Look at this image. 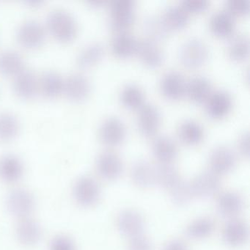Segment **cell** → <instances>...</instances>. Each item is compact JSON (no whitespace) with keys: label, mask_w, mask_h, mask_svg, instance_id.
<instances>
[{"label":"cell","mask_w":250,"mask_h":250,"mask_svg":"<svg viewBox=\"0 0 250 250\" xmlns=\"http://www.w3.org/2000/svg\"><path fill=\"white\" fill-rule=\"evenodd\" d=\"M47 27L52 36L62 42L72 41L77 36V22L71 13L66 10H53L47 17Z\"/></svg>","instance_id":"6da1fadb"},{"label":"cell","mask_w":250,"mask_h":250,"mask_svg":"<svg viewBox=\"0 0 250 250\" xmlns=\"http://www.w3.org/2000/svg\"><path fill=\"white\" fill-rule=\"evenodd\" d=\"M179 59L187 68H195L205 63L208 57V47L204 41L191 38L185 41L179 49Z\"/></svg>","instance_id":"7a4b0ae2"},{"label":"cell","mask_w":250,"mask_h":250,"mask_svg":"<svg viewBox=\"0 0 250 250\" xmlns=\"http://www.w3.org/2000/svg\"><path fill=\"white\" fill-rule=\"evenodd\" d=\"M111 27L119 32L128 29L135 20V2L133 0H114L110 3Z\"/></svg>","instance_id":"3957f363"},{"label":"cell","mask_w":250,"mask_h":250,"mask_svg":"<svg viewBox=\"0 0 250 250\" xmlns=\"http://www.w3.org/2000/svg\"><path fill=\"white\" fill-rule=\"evenodd\" d=\"M35 206L34 197L24 188L12 190L7 197L8 210L20 219L30 217V215L34 210Z\"/></svg>","instance_id":"277c9868"},{"label":"cell","mask_w":250,"mask_h":250,"mask_svg":"<svg viewBox=\"0 0 250 250\" xmlns=\"http://www.w3.org/2000/svg\"><path fill=\"white\" fill-rule=\"evenodd\" d=\"M74 196L76 201L82 206H93L100 198V187L92 177H81L74 185Z\"/></svg>","instance_id":"5b68a950"},{"label":"cell","mask_w":250,"mask_h":250,"mask_svg":"<svg viewBox=\"0 0 250 250\" xmlns=\"http://www.w3.org/2000/svg\"><path fill=\"white\" fill-rule=\"evenodd\" d=\"M45 38L44 27L38 20H26L20 24L17 30L19 42L26 48L39 47L44 42Z\"/></svg>","instance_id":"8992f818"},{"label":"cell","mask_w":250,"mask_h":250,"mask_svg":"<svg viewBox=\"0 0 250 250\" xmlns=\"http://www.w3.org/2000/svg\"><path fill=\"white\" fill-rule=\"evenodd\" d=\"M236 164L235 152L226 146L214 147L209 155L210 170L217 175L230 172Z\"/></svg>","instance_id":"52a82bcc"},{"label":"cell","mask_w":250,"mask_h":250,"mask_svg":"<svg viewBox=\"0 0 250 250\" xmlns=\"http://www.w3.org/2000/svg\"><path fill=\"white\" fill-rule=\"evenodd\" d=\"M126 135V128L122 120L116 116L108 117L99 127V137L104 144L114 146L122 143Z\"/></svg>","instance_id":"ba28073f"},{"label":"cell","mask_w":250,"mask_h":250,"mask_svg":"<svg viewBox=\"0 0 250 250\" xmlns=\"http://www.w3.org/2000/svg\"><path fill=\"white\" fill-rule=\"evenodd\" d=\"M191 184L194 197L201 199L212 198L219 192L221 187L219 175L211 171L197 175Z\"/></svg>","instance_id":"9c48e42d"},{"label":"cell","mask_w":250,"mask_h":250,"mask_svg":"<svg viewBox=\"0 0 250 250\" xmlns=\"http://www.w3.org/2000/svg\"><path fill=\"white\" fill-rule=\"evenodd\" d=\"M96 168L99 175L104 179L114 181L121 176L124 165L122 159L117 153L104 151L98 156Z\"/></svg>","instance_id":"30bf717a"},{"label":"cell","mask_w":250,"mask_h":250,"mask_svg":"<svg viewBox=\"0 0 250 250\" xmlns=\"http://www.w3.org/2000/svg\"><path fill=\"white\" fill-rule=\"evenodd\" d=\"M161 124V113L157 106L152 104H144L139 109L137 125L142 134L152 136L159 130Z\"/></svg>","instance_id":"8fae6325"},{"label":"cell","mask_w":250,"mask_h":250,"mask_svg":"<svg viewBox=\"0 0 250 250\" xmlns=\"http://www.w3.org/2000/svg\"><path fill=\"white\" fill-rule=\"evenodd\" d=\"M117 227L121 233L131 238L143 234L145 228L144 219L136 210H123L117 218Z\"/></svg>","instance_id":"7c38bea8"},{"label":"cell","mask_w":250,"mask_h":250,"mask_svg":"<svg viewBox=\"0 0 250 250\" xmlns=\"http://www.w3.org/2000/svg\"><path fill=\"white\" fill-rule=\"evenodd\" d=\"M205 102L206 112L213 118H223L229 113L232 106V97L223 90L211 92Z\"/></svg>","instance_id":"4fadbf2b"},{"label":"cell","mask_w":250,"mask_h":250,"mask_svg":"<svg viewBox=\"0 0 250 250\" xmlns=\"http://www.w3.org/2000/svg\"><path fill=\"white\" fill-rule=\"evenodd\" d=\"M187 82L184 76L176 71H170L162 76L160 89L164 96L169 99H178L186 93Z\"/></svg>","instance_id":"5bb4252c"},{"label":"cell","mask_w":250,"mask_h":250,"mask_svg":"<svg viewBox=\"0 0 250 250\" xmlns=\"http://www.w3.org/2000/svg\"><path fill=\"white\" fill-rule=\"evenodd\" d=\"M90 80L80 73L70 74L64 80L63 91L70 99L80 101L85 99L90 92Z\"/></svg>","instance_id":"9a60e30c"},{"label":"cell","mask_w":250,"mask_h":250,"mask_svg":"<svg viewBox=\"0 0 250 250\" xmlns=\"http://www.w3.org/2000/svg\"><path fill=\"white\" fill-rule=\"evenodd\" d=\"M244 204L241 194L235 191H227L219 196L216 208L222 217L233 219L242 211Z\"/></svg>","instance_id":"2e32d148"},{"label":"cell","mask_w":250,"mask_h":250,"mask_svg":"<svg viewBox=\"0 0 250 250\" xmlns=\"http://www.w3.org/2000/svg\"><path fill=\"white\" fill-rule=\"evenodd\" d=\"M249 238V228L247 224L239 219H230L223 229L224 242L232 247L242 246Z\"/></svg>","instance_id":"e0dca14e"},{"label":"cell","mask_w":250,"mask_h":250,"mask_svg":"<svg viewBox=\"0 0 250 250\" xmlns=\"http://www.w3.org/2000/svg\"><path fill=\"white\" fill-rule=\"evenodd\" d=\"M39 87V81L33 71L30 69L21 70L15 75L14 89L20 97L29 99L35 96Z\"/></svg>","instance_id":"ac0fdd59"},{"label":"cell","mask_w":250,"mask_h":250,"mask_svg":"<svg viewBox=\"0 0 250 250\" xmlns=\"http://www.w3.org/2000/svg\"><path fill=\"white\" fill-rule=\"evenodd\" d=\"M133 182L141 188H149L156 184L155 167L147 160L137 161L131 168Z\"/></svg>","instance_id":"d6986e66"},{"label":"cell","mask_w":250,"mask_h":250,"mask_svg":"<svg viewBox=\"0 0 250 250\" xmlns=\"http://www.w3.org/2000/svg\"><path fill=\"white\" fill-rule=\"evenodd\" d=\"M143 63L150 67L159 66L164 59L163 52L154 40L150 39L138 42L137 52Z\"/></svg>","instance_id":"ffe728a7"},{"label":"cell","mask_w":250,"mask_h":250,"mask_svg":"<svg viewBox=\"0 0 250 250\" xmlns=\"http://www.w3.org/2000/svg\"><path fill=\"white\" fill-rule=\"evenodd\" d=\"M24 173L21 159L14 154H7L0 159V178L8 183L20 181Z\"/></svg>","instance_id":"44dd1931"},{"label":"cell","mask_w":250,"mask_h":250,"mask_svg":"<svg viewBox=\"0 0 250 250\" xmlns=\"http://www.w3.org/2000/svg\"><path fill=\"white\" fill-rule=\"evenodd\" d=\"M17 235L19 241L24 245H35L42 238V228L34 219L30 217L24 218L20 219L17 225Z\"/></svg>","instance_id":"7402d4cb"},{"label":"cell","mask_w":250,"mask_h":250,"mask_svg":"<svg viewBox=\"0 0 250 250\" xmlns=\"http://www.w3.org/2000/svg\"><path fill=\"white\" fill-rule=\"evenodd\" d=\"M153 155L161 164H171L178 154V147L169 136L161 135L153 140Z\"/></svg>","instance_id":"603a6c76"},{"label":"cell","mask_w":250,"mask_h":250,"mask_svg":"<svg viewBox=\"0 0 250 250\" xmlns=\"http://www.w3.org/2000/svg\"><path fill=\"white\" fill-rule=\"evenodd\" d=\"M160 19L162 24L169 32L184 28L188 24L189 17L182 7L171 5L164 11Z\"/></svg>","instance_id":"cb8c5ba5"},{"label":"cell","mask_w":250,"mask_h":250,"mask_svg":"<svg viewBox=\"0 0 250 250\" xmlns=\"http://www.w3.org/2000/svg\"><path fill=\"white\" fill-rule=\"evenodd\" d=\"M186 93L196 103L205 102L211 93V83L204 76H195L187 83Z\"/></svg>","instance_id":"d4e9b609"},{"label":"cell","mask_w":250,"mask_h":250,"mask_svg":"<svg viewBox=\"0 0 250 250\" xmlns=\"http://www.w3.org/2000/svg\"><path fill=\"white\" fill-rule=\"evenodd\" d=\"M235 26L233 16L227 11H216L209 21V27L212 33L219 37H226L232 34Z\"/></svg>","instance_id":"484cf974"},{"label":"cell","mask_w":250,"mask_h":250,"mask_svg":"<svg viewBox=\"0 0 250 250\" xmlns=\"http://www.w3.org/2000/svg\"><path fill=\"white\" fill-rule=\"evenodd\" d=\"M137 46L138 41L134 36L125 31L120 32L111 43L112 52L119 58H128L136 53Z\"/></svg>","instance_id":"4316f807"},{"label":"cell","mask_w":250,"mask_h":250,"mask_svg":"<svg viewBox=\"0 0 250 250\" xmlns=\"http://www.w3.org/2000/svg\"><path fill=\"white\" fill-rule=\"evenodd\" d=\"M178 135L184 143L190 146L198 144L204 137L203 125L192 119L183 121L178 126Z\"/></svg>","instance_id":"83f0119b"},{"label":"cell","mask_w":250,"mask_h":250,"mask_svg":"<svg viewBox=\"0 0 250 250\" xmlns=\"http://www.w3.org/2000/svg\"><path fill=\"white\" fill-rule=\"evenodd\" d=\"M24 69V58L14 49L0 52V72L7 75H17Z\"/></svg>","instance_id":"f1b7e54d"},{"label":"cell","mask_w":250,"mask_h":250,"mask_svg":"<svg viewBox=\"0 0 250 250\" xmlns=\"http://www.w3.org/2000/svg\"><path fill=\"white\" fill-rule=\"evenodd\" d=\"M39 87L47 97H56L63 91L64 80L56 71H46L39 80Z\"/></svg>","instance_id":"f546056e"},{"label":"cell","mask_w":250,"mask_h":250,"mask_svg":"<svg viewBox=\"0 0 250 250\" xmlns=\"http://www.w3.org/2000/svg\"><path fill=\"white\" fill-rule=\"evenodd\" d=\"M104 54V48L98 42L89 43L81 49L77 55V62L79 66L89 68L97 63Z\"/></svg>","instance_id":"4dcf8cb0"},{"label":"cell","mask_w":250,"mask_h":250,"mask_svg":"<svg viewBox=\"0 0 250 250\" xmlns=\"http://www.w3.org/2000/svg\"><path fill=\"white\" fill-rule=\"evenodd\" d=\"M155 178L156 184L169 190L181 180L176 168L171 164H160L155 167Z\"/></svg>","instance_id":"1f68e13d"},{"label":"cell","mask_w":250,"mask_h":250,"mask_svg":"<svg viewBox=\"0 0 250 250\" xmlns=\"http://www.w3.org/2000/svg\"><path fill=\"white\" fill-rule=\"evenodd\" d=\"M214 229V221L211 218L202 217L193 221L188 225L186 234L191 239H203L210 236Z\"/></svg>","instance_id":"d6a6232c"},{"label":"cell","mask_w":250,"mask_h":250,"mask_svg":"<svg viewBox=\"0 0 250 250\" xmlns=\"http://www.w3.org/2000/svg\"><path fill=\"white\" fill-rule=\"evenodd\" d=\"M120 97L123 104L129 109H140L144 104V92L137 84H128L124 86Z\"/></svg>","instance_id":"836d02e7"},{"label":"cell","mask_w":250,"mask_h":250,"mask_svg":"<svg viewBox=\"0 0 250 250\" xmlns=\"http://www.w3.org/2000/svg\"><path fill=\"white\" fill-rule=\"evenodd\" d=\"M250 39L244 33L235 35L229 40L228 46V53L235 61H243L250 54Z\"/></svg>","instance_id":"e575fe53"},{"label":"cell","mask_w":250,"mask_h":250,"mask_svg":"<svg viewBox=\"0 0 250 250\" xmlns=\"http://www.w3.org/2000/svg\"><path fill=\"white\" fill-rule=\"evenodd\" d=\"M20 128V121L14 113L0 112V140H12L18 134Z\"/></svg>","instance_id":"d590c367"},{"label":"cell","mask_w":250,"mask_h":250,"mask_svg":"<svg viewBox=\"0 0 250 250\" xmlns=\"http://www.w3.org/2000/svg\"><path fill=\"white\" fill-rule=\"evenodd\" d=\"M170 196L174 204L185 206L194 198L191 182L180 180L170 189Z\"/></svg>","instance_id":"8d00e7d4"},{"label":"cell","mask_w":250,"mask_h":250,"mask_svg":"<svg viewBox=\"0 0 250 250\" xmlns=\"http://www.w3.org/2000/svg\"><path fill=\"white\" fill-rule=\"evenodd\" d=\"M145 30L152 40L161 39L166 36L167 30L162 24L160 17H150L144 21Z\"/></svg>","instance_id":"74e56055"},{"label":"cell","mask_w":250,"mask_h":250,"mask_svg":"<svg viewBox=\"0 0 250 250\" xmlns=\"http://www.w3.org/2000/svg\"><path fill=\"white\" fill-rule=\"evenodd\" d=\"M227 11L232 16H244L250 12V0H229L226 3Z\"/></svg>","instance_id":"f35d334b"},{"label":"cell","mask_w":250,"mask_h":250,"mask_svg":"<svg viewBox=\"0 0 250 250\" xmlns=\"http://www.w3.org/2000/svg\"><path fill=\"white\" fill-rule=\"evenodd\" d=\"M209 2L207 0H184L181 2V7L188 14L204 12L208 8Z\"/></svg>","instance_id":"ab89813d"},{"label":"cell","mask_w":250,"mask_h":250,"mask_svg":"<svg viewBox=\"0 0 250 250\" xmlns=\"http://www.w3.org/2000/svg\"><path fill=\"white\" fill-rule=\"evenodd\" d=\"M128 250H153V244L147 236L140 234L131 238Z\"/></svg>","instance_id":"60d3db41"},{"label":"cell","mask_w":250,"mask_h":250,"mask_svg":"<svg viewBox=\"0 0 250 250\" xmlns=\"http://www.w3.org/2000/svg\"><path fill=\"white\" fill-rule=\"evenodd\" d=\"M50 250H76L74 241L66 235H58L51 242Z\"/></svg>","instance_id":"b9f144b4"},{"label":"cell","mask_w":250,"mask_h":250,"mask_svg":"<svg viewBox=\"0 0 250 250\" xmlns=\"http://www.w3.org/2000/svg\"><path fill=\"white\" fill-rule=\"evenodd\" d=\"M238 150L241 155L248 158L250 156V133L248 131H244L238 137Z\"/></svg>","instance_id":"7bdbcfd3"},{"label":"cell","mask_w":250,"mask_h":250,"mask_svg":"<svg viewBox=\"0 0 250 250\" xmlns=\"http://www.w3.org/2000/svg\"><path fill=\"white\" fill-rule=\"evenodd\" d=\"M163 250H188L187 244L181 240L175 239L169 241Z\"/></svg>","instance_id":"ee69618b"},{"label":"cell","mask_w":250,"mask_h":250,"mask_svg":"<svg viewBox=\"0 0 250 250\" xmlns=\"http://www.w3.org/2000/svg\"><path fill=\"white\" fill-rule=\"evenodd\" d=\"M90 3L91 5H95V6H102V5H104L105 1H103V0H93V1H90Z\"/></svg>","instance_id":"f6af8a7d"},{"label":"cell","mask_w":250,"mask_h":250,"mask_svg":"<svg viewBox=\"0 0 250 250\" xmlns=\"http://www.w3.org/2000/svg\"><path fill=\"white\" fill-rule=\"evenodd\" d=\"M42 3V2L41 1H30L29 2V4L31 5H33V6H38V5H40V4Z\"/></svg>","instance_id":"bcb514c9"}]
</instances>
